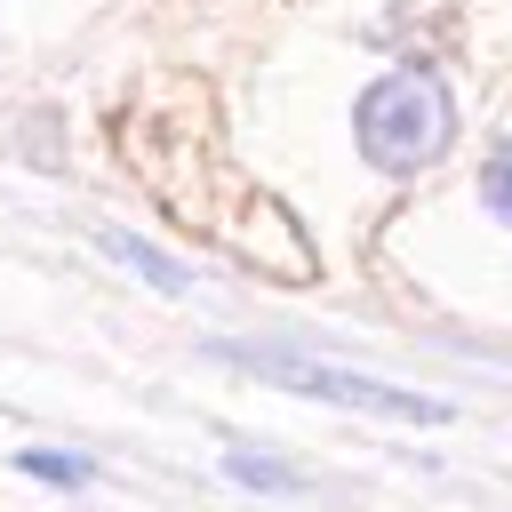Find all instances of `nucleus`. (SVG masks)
I'll use <instances>...</instances> for the list:
<instances>
[{
  "label": "nucleus",
  "mask_w": 512,
  "mask_h": 512,
  "mask_svg": "<svg viewBox=\"0 0 512 512\" xmlns=\"http://www.w3.org/2000/svg\"><path fill=\"white\" fill-rule=\"evenodd\" d=\"M352 144H360V160H368L376 176H424V168L456 144V96H448V80H440L424 56L392 64L384 80L360 88V104H352Z\"/></svg>",
  "instance_id": "f257e3e1"
},
{
  "label": "nucleus",
  "mask_w": 512,
  "mask_h": 512,
  "mask_svg": "<svg viewBox=\"0 0 512 512\" xmlns=\"http://www.w3.org/2000/svg\"><path fill=\"white\" fill-rule=\"evenodd\" d=\"M208 352L232 360V368H256V376H272V384H288V392L336 400V408H368V416H400V424H448L440 400L400 392V384H376V376H352V368H328V360H304V352H288V344H208Z\"/></svg>",
  "instance_id": "f03ea898"
},
{
  "label": "nucleus",
  "mask_w": 512,
  "mask_h": 512,
  "mask_svg": "<svg viewBox=\"0 0 512 512\" xmlns=\"http://www.w3.org/2000/svg\"><path fill=\"white\" fill-rule=\"evenodd\" d=\"M96 240H104V256H120L128 272H144L152 288H168V296H184V288H192V272H184L176 256H160L152 240H136V232H96Z\"/></svg>",
  "instance_id": "7ed1b4c3"
},
{
  "label": "nucleus",
  "mask_w": 512,
  "mask_h": 512,
  "mask_svg": "<svg viewBox=\"0 0 512 512\" xmlns=\"http://www.w3.org/2000/svg\"><path fill=\"white\" fill-rule=\"evenodd\" d=\"M16 472L48 480V488H88V480H96V464L72 456V448H16Z\"/></svg>",
  "instance_id": "20e7f679"
},
{
  "label": "nucleus",
  "mask_w": 512,
  "mask_h": 512,
  "mask_svg": "<svg viewBox=\"0 0 512 512\" xmlns=\"http://www.w3.org/2000/svg\"><path fill=\"white\" fill-rule=\"evenodd\" d=\"M224 480L264 488V496H304V472H288V464H272V456H248V448H232V456H224Z\"/></svg>",
  "instance_id": "39448f33"
},
{
  "label": "nucleus",
  "mask_w": 512,
  "mask_h": 512,
  "mask_svg": "<svg viewBox=\"0 0 512 512\" xmlns=\"http://www.w3.org/2000/svg\"><path fill=\"white\" fill-rule=\"evenodd\" d=\"M480 208H488L496 224H512V136H496L488 160H480Z\"/></svg>",
  "instance_id": "423d86ee"
}]
</instances>
